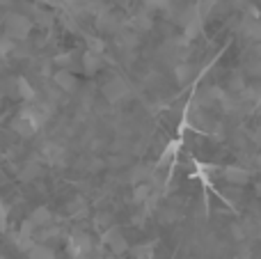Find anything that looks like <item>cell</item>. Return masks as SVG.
I'll list each match as a JSON object with an SVG mask.
<instances>
[{"label":"cell","mask_w":261,"mask_h":259,"mask_svg":"<svg viewBox=\"0 0 261 259\" xmlns=\"http://www.w3.org/2000/svg\"><path fill=\"white\" fill-rule=\"evenodd\" d=\"M32 30V21L23 14H9L7 23H5V32L9 39H25Z\"/></svg>","instance_id":"6da1fadb"},{"label":"cell","mask_w":261,"mask_h":259,"mask_svg":"<svg viewBox=\"0 0 261 259\" xmlns=\"http://www.w3.org/2000/svg\"><path fill=\"white\" fill-rule=\"evenodd\" d=\"M0 259H7V257H0Z\"/></svg>","instance_id":"4dcf8cb0"},{"label":"cell","mask_w":261,"mask_h":259,"mask_svg":"<svg viewBox=\"0 0 261 259\" xmlns=\"http://www.w3.org/2000/svg\"><path fill=\"white\" fill-rule=\"evenodd\" d=\"M12 50H16V44H14V39H9L7 35L0 37V58H3V55H9Z\"/></svg>","instance_id":"2e32d148"},{"label":"cell","mask_w":261,"mask_h":259,"mask_svg":"<svg viewBox=\"0 0 261 259\" xmlns=\"http://www.w3.org/2000/svg\"><path fill=\"white\" fill-rule=\"evenodd\" d=\"M248 71H250V73H254V76H261V60H257L254 64H250Z\"/></svg>","instance_id":"d4e9b609"},{"label":"cell","mask_w":261,"mask_h":259,"mask_svg":"<svg viewBox=\"0 0 261 259\" xmlns=\"http://www.w3.org/2000/svg\"><path fill=\"white\" fill-rule=\"evenodd\" d=\"M92 250V243L85 234H73L71 241H69V252H71L76 259H83L85 255H90Z\"/></svg>","instance_id":"3957f363"},{"label":"cell","mask_w":261,"mask_h":259,"mask_svg":"<svg viewBox=\"0 0 261 259\" xmlns=\"http://www.w3.org/2000/svg\"><path fill=\"white\" fill-rule=\"evenodd\" d=\"M7 227V209H5V204L0 202V232Z\"/></svg>","instance_id":"cb8c5ba5"},{"label":"cell","mask_w":261,"mask_h":259,"mask_svg":"<svg viewBox=\"0 0 261 259\" xmlns=\"http://www.w3.org/2000/svg\"><path fill=\"white\" fill-rule=\"evenodd\" d=\"M149 195H151V186H149V184H138V186H135V191H133V200L135 202L149 200Z\"/></svg>","instance_id":"9a60e30c"},{"label":"cell","mask_w":261,"mask_h":259,"mask_svg":"<svg viewBox=\"0 0 261 259\" xmlns=\"http://www.w3.org/2000/svg\"><path fill=\"white\" fill-rule=\"evenodd\" d=\"M106 243H108V248L115 252V255H124V252L128 250L126 239H124V234L119 232L117 227H113V229L106 232Z\"/></svg>","instance_id":"7a4b0ae2"},{"label":"cell","mask_w":261,"mask_h":259,"mask_svg":"<svg viewBox=\"0 0 261 259\" xmlns=\"http://www.w3.org/2000/svg\"><path fill=\"white\" fill-rule=\"evenodd\" d=\"M16 90H18V94H21V99H25V101H35L37 99L35 87H32L25 78H18L16 81Z\"/></svg>","instance_id":"30bf717a"},{"label":"cell","mask_w":261,"mask_h":259,"mask_svg":"<svg viewBox=\"0 0 261 259\" xmlns=\"http://www.w3.org/2000/svg\"><path fill=\"white\" fill-rule=\"evenodd\" d=\"M144 5H147V7H163L165 0H144Z\"/></svg>","instance_id":"484cf974"},{"label":"cell","mask_w":261,"mask_h":259,"mask_svg":"<svg viewBox=\"0 0 261 259\" xmlns=\"http://www.w3.org/2000/svg\"><path fill=\"white\" fill-rule=\"evenodd\" d=\"M32 14H35V18H37V21H39V23H44V25H48V23H50V14L41 12L39 7H35V9H32Z\"/></svg>","instance_id":"7402d4cb"},{"label":"cell","mask_w":261,"mask_h":259,"mask_svg":"<svg viewBox=\"0 0 261 259\" xmlns=\"http://www.w3.org/2000/svg\"><path fill=\"white\" fill-rule=\"evenodd\" d=\"M83 69H85V73H96L101 69V55L99 53H92V50H87L85 55H83Z\"/></svg>","instance_id":"ba28073f"},{"label":"cell","mask_w":261,"mask_h":259,"mask_svg":"<svg viewBox=\"0 0 261 259\" xmlns=\"http://www.w3.org/2000/svg\"><path fill=\"white\" fill-rule=\"evenodd\" d=\"M28 259H55V252L50 250L48 246L35 243V246H32V250L28 252Z\"/></svg>","instance_id":"8fae6325"},{"label":"cell","mask_w":261,"mask_h":259,"mask_svg":"<svg viewBox=\"0 0 261 259\" xmlns=\"http://www.w3.org/2000/svg\"><path fill=\"white\" fill-rule=\"evenodd\" d=\"M0 71H3V64H0Z\"/></svg>","instance_id":"f546056e"},{"label":"cell","mask_w":261,"mask_h":259,"mask_svg":"<svg viewBox=\"0 0 261 259\" xmlns=\"http://www.w3.org/2000/svg\"><path fill=\"white\" fill-rule=\"evenodd\" d=\"M53 81H55V85H58L62 92H71L73 87H76V78H73V73L67 71V69H62V71L55 73Z\"/></svg>","instance_id":"8992f818"},{"label":"cell","mask_w":261,"mask_h":259,"mask_svg":"<svg viewBox=\"0 0 261 259\" xmlns=\"http://www.w3.org/2000/svg\"><path fill=\"white\" fill-rule=\"evenodd\" d=\"M257 168H259V172H261V154L257 156Z\"/></svg>","instance_id":"f1b7e54d"},{"label":"cell","mask_w":261,"mask_h":259,"mask_svg":"<svg viewBox=\"0 0 261 259\" xmlns=\"http://www.w3.org/2000/svg\"><path fill=\"white\" fill-rule=\"evenodd\" d=\"M199 32H202V14L195 16V18H190V21L184 25V37L186 39H195Z\"/></svg>","instance_id":"9c48e42d"},{"label":"cell","mask_w":261,"mask_h":259,"mask_svg":"<svg viewBox=\"0 0 261 259\" xmlns=\"http://www.w3.org/2000/svg\"><path fill=\"white\" fill-rule=\"evenodd\" d=\"M135 25H138L140 30H149V28H151V18H149V14H138V16H135Z\"/></svg>","instance_id":"ffe728a7"},{"label":"cell","mask_w":261,"mask_h":259,"mask_svg":"<svg viewBox=\"0 0 261 259\" xmlns=\"http://www.w3.org/2000/svg\"><path fill=\"white\" fill-rule=\"evenodd\" d=\"M241 32H243L245 37H250V39L261 41V21H254V18H245L243 25H241Z\"/></svg>","instance_id":"52a82bcc"},{"label":"cell","mask_w":261,"mask_h":259,"mask_svg":"<svg viewBox=\"0 0 261 259\" xmlns=\"http://www.w3.org/2000/svg\"><path fill=\"white\" fill-rule=\"evenodd\" d=\"M174 78H176V83H181V85L190 83L193 81V67H190V64H179V67L174 69Z\"/></svg>","instance_id":"5bb4252c"},{"label":"cell","mask_w":261,"mask_h":259,"mask_svg":"<svg viewBox=\"0 0 261 259\" xmlns=\"http://www.w3.org/2000/svg\"><path fill=\"white\" fill-rule=\"evenodd\" d=\"M44 156L50 161V163H62L64 159V151L60 145H53V142H48V145L44 147Z\"/></svg>","instance_id":"7c38bea8"},{"label":"cell","mask_w":261,"mask_h":259,"mask_svg":"<svg viewBox=\"0 0 261 259\" xmlns=\"http://www.w3.org/2000/svg\"><path fill=\"white\" fill-rule=\"evenodd\" d=\"M55 62H58V64H69V62H71V58H69V55L64 53L62 58H55Z\"/></svg>","instance_id":"4316f807"},{"label":"cell","mask_w":261,"mask_h":259,"mask_svg":"<svg viewBox=\"0 0 261 259\" xmlns=\"http://www.w3.org/2000/svg\"><path fill=\"white\" fill-rule=\"evenodd\" d=\"M153 255V248L151 246H140L135 248V259H151Z\"/></svg>","instance_id":"44dd1931"},{"label":"cell","mask_w":261,"mask_h":259,"mask_svg":"<svg viewBox=\"0 0 261 259\" xmlns=\"http://www.w3.org/2000/svg\"><path fill=\"white\" fill-rule=\"evenodd\" d=\"M222 177L229 184H234V186H243V184L250 182V172L245 168H241V165H227L222 170Z\"/></svg>","instance_id":"277c9868"},{"label":"cell","mask_w":261,"mask_h":259,"mask_svg":"<svg viewBox=\"0 0 261 259\" xmlns=\"http://www.w3.org/2000/svg\"><path fill=\"white\" fill-rule=\"evenodd\" d=\"M254 191H257V195L261 197V179H259V182H257V184H254Z\"/></svg>","instance_id":"83f0119b"},{"label":"cell","mask_w":261,"mask_h":259,"mask_svg":"<svg viewBox=\"0 0 261 259\" xmlns=\"http://www.w3.org/2000/svg\"><path fill=\"white\" fill-rule=\"evenodd\" d=\"M241 96H243L245 101H259L261 99V90H257V87H245V90L241 92Z\"/></svg>","instance_id":"e0dca14e"},{"label":"cell","mask_w":261,"mask_h":259,"mask_svg":"<svg viewBox=\"0 0 261 259\" xmlns=\"http://www.w3.org/2000/svg\"><path fill=\"white\" fill-rule=\"evenodd\" d=\"M39 172H41V168H39L37 163H28V165H25V170L21 172V177H23V179H32V177H37Z\"/></svg>","instance_id":"d6986e66"},{"label":"cell","mask_w":261,"mask_h":259,"mask_svg":"<svg viewBox=\"0 0 261 259\" xmlns=\"http://www.w3.org/2000/svg\"><path fill=\"white\" fill-rule=\"evenodd\" d=\"M30 220L37 225V227H41V225H48L50 220H53V216H50V211L46 209V206H39V209H35V211H32Z\"/></svg>","instance_id":"4fadbf2b"},{"label":"cell","mask_w":261,"mask_h":259,"mask_svg":"<svg viewBox=\"0 0 261 259\" xmlns=\"http://www.w3.org/2000/svg\"><path fill=\"white\" fill-rule=\"evenodd\" d=\"M216 5H218V0H202V3H199V14H202V16L204 14H208Z\"/></svg>","instance_id":"603a6c76"},{"label":"cell","mask_w":261,"mask_h":259,"mask_svg":"<svg viewBox=\"0 0 261 259\" xmlns=\"http://www.w3.org/2000/svg\"><path fill=\"white\" fill-rule=\"evenodd\" d=\"M144 177H147V170H144V168H135L133 172H130V184H133V186L144 184Z\"/></svg>","instance_id":"ac0fdd59"},{"label":"cell","mask_w":261,"mask_h":259,"mask_svg":"<svg viewBox=\"0 0 261 259\" xmlns=\"http://www.w3.org/2000/svg\"><path fill=\"white\" fill-rule=\"evenodd\" d=\"M103 90H106L108 101H119V99H124V96L128 94V85L122 81V78H113V81H108Z\"/></svg>","instance_id":"5b68a950"}]
</instances>
